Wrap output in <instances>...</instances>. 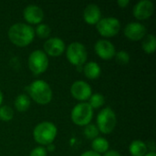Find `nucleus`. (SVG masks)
Wrapping results in <instances>:
<instances>
[{
	"instance_id": "16",
	"label": "nucleus",
	"mask_w": 156,
	"mask_h": 156,
	"mask_svg": "<svg viewBox=\"0 0 156 156\" xmlns=\"http://www.w3.org/2000/svg\"><path fill=\"white\" fill-rule=\"evenodd\" d=\"M82 71L85 77L89 80H96L101 74V69L100 65L95 61H90L85 63Z\"/></svg>"
},
{
	"instance_id": "29",
	"label": "nucleus",
	"mask_w": 156,
	"mask_h": 156,
	"mask_svg": "<svg viewBox=\"0 0 156 156\" xmlns=\"http://www.w3.org/2000/svg\"><path fill=\"white\" fill-rule=\"evenodd\" d=\"M103 156H122L120 154V153L119 152H117V151H115V150H111V151H108V152H106Z\"/></svg>"
},
{
	"instance_id": "6",
	"label": "nucleus",
	"mask_w": 156,
	"mask_h": 156,
	"mask_svg": "<svg viewBox=\"0 0 156 156\" xmlns=\"http://www.w3.org/2000/svg\"><path fill=\"white\" fill-rule=\"evenodd\" d=\"M94 110L90 106L88 102H80L76 104L72 111H71V121L74 124L77 126L84 127L90 123L93 114H94Z\"/></svg>"
},
{
	"instance_id": "10",
	"label": "nucleus",
	"mask_w": 156,
	"mask_h": 156,
	"mask_svg": "<svg viewBox=\"0 0 156 156\" xmlns=\"http://www.w3.org/2000/svg\"><path fill=\"white\" fill-rule=\"evenodd\" d=\"M44 52L47 56L50 57H59L66 50L65 42L57 37L48 38L43 46Z\"/></svg>"
},
{
	"instance_id": "5",
	"label": "nucleus",
	"mask_w": 156,
	"mask_h": 156,
	"mask_svg": "<svg viewBox=\"0 0 156 156\" xmlns=\"http://www.w3.org/2000/svg\"><path fill=\"white\" fill-rule=\"evenodd\" d=\"M65 52L68 61L73 66L81 67L87 61L88 51L86 47L80 42H71L66 48Z\"/></svg>"
},
{
	"instance_id": "14",
	"label": "nucleus",
	"mask_w": 156,
	"mask_h": 156,
	"mask_svg": "<svg viewBox=\"0 0 156 156\" xmlns=\"http://www.w3.org/2000/svg\"><path fill=\"white\" fill-rule=\"evenodd\" d=\"M23 17L28 25H39L44 19V12L40 6L31 4L25 7Z\"/></svg>"
},
{
	"instance_id": "30",
	"label": "nucleus",
	"mask_w": 156,
	"mask_h": 156,
	"mask_svg": "<svg viewBox=\"0 0 156 156\" xmlns=\"http://www.w3.org/2000/svg\"><path fill=\"white\" fill-rule=\"evenodd\" d=\"M47 152H53L54 150H55V146L51 144H48V146H47Z\"/></svg>"
},
{
	"instance_id": "28",
	"label": "nucleus",
	"mask_w": 156,
	"mask_h": 156,
	"mask_svg": "<svg viewBox=\"0 0 156 156\" xmlns=\"http://www.w3.org/2000/svg\"><path fill=\"white\" fill-rule=\"evenodd\" d=\"M80 156H101V154H97V153H95V152H93L92 150H89V151H86V152H84L83 154H81Z\"/></svg>"
},
{
	"instance_id": "8",
	"label": "nucleus",
	"mask_w": 156,
	"mask_h": 156,
	"mask_svg": "<svg viewBox=\"0 0 156 156\" xmlns=\"http://www.w3.org/2000/svg\"><path fill=\"white\" fill-rule=\"evenodd\" d=\"M96 29L103 37H113L120 32L121 22L118 18L113 16L103 17L96 24Z\"/></svg>"
},
{
	"instance_id": "19",
	"label": "nucleus",
	"mask_w": 156,
	"mask_h": 156,
	"mask_svg": "<svg viewBox=\"0 0 156 156\" xmlns=\"http://www.w3.org/2000/svg\"><path fill=\"white\" fill-rule=\"evenodd\" d=\"M91 148H92L93 152H95L99 154H105L106 152L109 151L110 144L107 141V139H105L103 137H97L96 139L92 140Z\"/></svg>"
},
{
	"instance_id": "23",
	"label": "nucleus",
	"mask_w": 156,
	"mask_h": 156,
	"mask_svg": "<svg viewBox=\"0 0 156 156\" xmlns=\"http://www.w3.org/2000/svg\"><path fill=\"white\" fill-rule=\"evenodd\" d=\"M99 130L96 126V124H92V123H89L88 125L84 126V130H83V134L84 136L89 139V140H94L97 137H99Z\"/></svg>"
},
{
	"instance_id": "12",
	"label": "nucleus",
	"mask_w": 156,
	"mask_h": 156,
	"mask_svg": "<svg viewBox=\"0 0 156 156\" xmlns=\"http://www.w3.org/2000/svg\"><path fill=\"white\" fill-rule=\"evenodd\" d=\"M94 50L96 55L103 60H111L114 58L116 53L114 45L107 39H100L96 41Z\"/></svg>"
},
{
	"instance_id": "25",
	"label": "nucleus",
	"mask_w": 156,
	"mask_h": 156,
	"mask_svg": "<svg viewBox=\"0 0 156 156\" xmlns=\"http://www.w3.org/2000/svg\"><path fill=\"white\" fill-rule=\"evenodd\" d=\"M114 58L119 65H126L130 62V55L125 50H120L116 52Z\"/></svg>"
},
{
	"instance_id": "1",
	"label": "nucleus",
	"mask_w": 156,
	"mask_h": 156,
	"mask_svg": "<svg viewBox=\"0 0 156 156\" xmlns=\"http://www.w3.org/2000/svg\"><path fill=\"white\" fill-rule=\"evenodd\" d=\"M7 37L12 44L19 48L27 47L35 38L34 28L25 23H16L12 25L8 31Z\"/></svg>"
},
{
	"instance_id": "31",
	"label": "nucleus",
	"mask_w": 156,
	"mask_h": 156,
	"mask_svg": "<svg viewBox=\"0 0 156 156\" xmlns=\"http://www.w3.org/2000/svg\"><path fill=\"white\" fill-rule=\"evenodd\" d=\"M3 101H4V95H3V92L1 91V90H0V107L2 106V102H3Z\"/></svg>"
},
{
	"instance_id": "22",
	"label": "nucleus",
	"mask_w": 156,
	"mask_h": 156,
	"mask_svg": "<svg viewBox=\"0 0 156 156\" xmlns=\"http://www.w3.org/2000/svg\"><path fill=\"white\" fill-rule=\"evenodd\" d=\"M35 31V36L37 35L40 38H49L50 34H51V28L47 24H39L37 26V27L34 29Z\"/></svg>"
},
{
	"instance_id": "2",
	"label": "nucleus",
	"mask_w": 156,
	"mask_h": 156,
	"mask_svg": "<svg viewBox=\"0 0 156 156\" xmlns=\"http://www.w3.org/2000/svg\"><path fill=\"white\" fill-rule=\"evenodd\" d=\"M28 95L36 103L47 105L52 101L53 91L49 84L43 80H36L27 87Z\"/></svg>"
},
{
	"instance_id": "17",
	"label": "nucleus",
	"mask_w": 156,
	"mask_h": 156,
	"mask_svg": "<svg viewBox=\"0 0 156 156\" xmlns=\"http://www.w3.org/2000/svg\"><path fill=\"white\" fill-rule=\"evenodd\" d=\"M129 152L132 156H144L148 153V148L144 142L134 140L129 146Z\"/></svg>"
},
{
	"instance_id": "27",
	"label": "nucleus",
	"mask_w": 156,
	"mask_h": 156,
	"mask_svg": "<svg viewBox=\"0 0 156 156\" xmlns=\"http://www.w3.org/2000/svg\"><path fill=\"white\" fill-rule=\"evenodd\" d=\"M129 4H130V1H129V0H118V1H117V5H118L120 7H122V8L126 7Z\"/></svg>"
},
{
	"instance_id": "9",
	"label": "nucleus",
	"mask_w": 156,
	"mask_h": 156,
	"mask_svg": "<svg viewBox=\"0 0 156 156\" xmlns=\"http://www.w3.org/2000/svg\"><path fill=\"white\" fill-rule=\"evenodd\" d=\"M70 94L75 100L84 102L89 101L92 95V90L88 82L84 80H76L70 87Z\"/></svg>"
},
{
	"instance_id": "4",
	"label": "nucleus",
	"mask_w": 156,
	"mask_h": 156,
	"mask_svg": "<svg viewBox=\"0 0 156 156\" xmlns=\"http://www.w3.org/2000/svg\"><path fill=\"white\" fill-rule=\"evenodd\" d=\"M96 122V126L100 133L103 134H110L116 127L117 117L112 108L105 107L98 113Z\"/></svg>"
},
{
	"instance_id": "11",
	"label": "nucleus",
	"mask_w": 156,
	"mask_h": 156,
	"mask_svg": "<svg viewBox=\"0 0 156 156\" xmlns=\"http://www.w3.org/2000/svg\"><path fill=\"white\" fill-rule=\"evenodd\" d=\"M124 36L132 41L142 40L147 34L145 26L140 22H130L123 29Z\"/></svg>"
},
{
	"instance_id": "3",
	"label": "nucleus",
	"mask_w": 156,
	"mask_h": 156,
	"mask_svg": "<svg viewBox=\"0 0 156 156\" xmlns=\"http://www.w3.org/2000/svg\"><path fill=\"white\" fill-rule=\"evenodd\" d=\"M58 134L57 126L51 122H42L36 125L33 130V138L39 145L51 144Z\"/></svg>"
},
{
	"instance_id": "15",
	"label": "nucleus",
	"mask_w": 156,
	"mask_h": 156,
	"mask_svg": "<svg viewBox=\"0 0 156 156\" xmlns=\"http://www.w3.org/2000/svg\"><path fill=\"white\" fill-rule=\"evenodd\" d=\"M83 19L88 25H96L101 19V10L96 4H89L83 10Z\"/></svg>"
},
{
	"instance_id": "18",
	"label": "nucleus",
	"mask_w": 156,
	"mask_h": 156,
	"mask_svg": "<svg viewBox=\"0 0 156 156\" xmlns=\"http://www.w3.org/2000/svg\"><path fill=\"white\" fill-rule=\"evenodd\" d=\"M31 104V101L28 95L25 94V93H21L19 95H17L14 101V106L15 109L19 112H27Z\"/></svg>"
},
{
	"instance_id": "26",
	"label": "nucleus",
	"mask_w": 156,
	"mask_h": 156,
	"mask_svg": "<svg viewBox=\"0 0 156 156\" xmlns=\"http://www.w3.org/2000/svg\"><path fill=\"white\" fill-rule=\"evenodd\" d=\"M29 156H48V152L45 147L37 146L30 152Z\"/></svg>"
},
{
	"instance_id": "24",
	"label": "nucleus",
	"mask_w": 156,
	"mask_h": 156,
	"mask_svg": "<svg viewBox=\"0 0 156 156\" xmlns=\"http://www.w3.org/2000/svg\"><path fill=\"white\" fill-rule=\"evenodd\" d=\"M14 117V111L8 105H2L0 107V120L3 122H9Z\"/></svg>"
},
{
	"instance_id": "32",
	"label": "nucleus",
	"mask_w": 156,
	"mask_h": 156,
	"mask_svg": "<svg viewBox=\"0 0 156 156\" xmlns=\"http://www.w3.org/2000/svg\"><path fill=\"white\" fill-rule=\"evenodd\" d=\"M144 156H156V154L155 152H149V153H147Z\"/></svg>"
},
{
	"instance_id": "7",
	"label": "nucleus",
	"mask_w": 156,
	"mask_h": 156,
	"mask_svg": "<svg viewBox=\"0 0 156 156\" xmlns=\"http://www.w3.org/2000/svg\"><path fill=\"white\" fill-rule=\"evenodd\" d=\"M48 58L43 50L36 49L29 54L27 64L30 71L35 75L44 73L48 68Z\"/></svg>"
},
{
	"instance_id": "20",
	"label": "nucleus",
	"mask_w": 156,
	"mask_h": 156,
	"mask_svg": "<svg viewBox=\"0 0 156 156\" xmlns=\"http://www.w3.org/2000/svg\"><path fill=\"white\" fill-rule=\"evenodd\" d=\"M156 48V37L154 34H146L142 39V48L146 54H154Z\"/></svg>"
},
{
	"instance_id": "13",
	"label": "nucleus",
	"mask_w": 156,
	"mask_h": 156,
	"mask_svg": "<svg viewBox=\"0 0 156 156\" xmlns=\"http://www.w3.org/2000/svg\"><path fill=\"white\" fill-rule=\"evenodd\" d=\"M154 12V3L150 0H141L133 8V16L138 20H146Z\"/></svg>"
},
{
	"instance_id": "21",
	"label": "nucleus",
	"mask_w": 156,
	"mask_h": 156,
	"mask_svg": "<svg viewBox=\"0 0 156 156\" xmlns=\"http://www.w3.org/2000/svg\"><path fill=\"white\" fill-rule=\"evenodd\" d=\"M105 102V98L101 93H94L90 96L89 99V104L90 106L94 110V109H100L104 105Z\"/></svg>"
}]
</instances>
